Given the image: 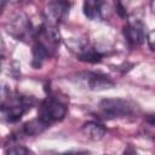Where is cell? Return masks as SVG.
Masks as SVG:
<instances>
[{
    "mask_svg": "<svg viewBox=\"0 0 155 155\" xmlns=\"http://www.w3.org/2000/svg\"><path fill=\"white\" fill-rule=\"evenodd\" d=\"M21 1H23V0H8V2H11V4H18Z\"/></svg>",
    "mask_w": 155,
    "mask_h": 155,
    "instance_id": "9a60e30c",
    "label": "cell"
},
{
    "mask_svg": "<svg viewBox=\"0 0 155 155\" xmlns=\"http://www.w3.org/2000/svg\"><path fill=\"white\" fill-rule=\"evenodd\" d=\"M50 125L46 124L44 120H41L39 116L36 119H33L28 122H25L23 125V128H22V132L25 134V136H38L40 133H42Z\"/></svg>",
    "mask_w": 155,
    "mask_h": 155,
    "instance_id": "9c48e42d",
    "label": "cell"
},
{
    "mask_svg": "<svg viewBox=\"0 0 155 155\" xmlns=\"http://www.w3.org/2000/svg\"><path fill=\"white\" fill-rule=\"evenodd\" d=\"M102 1L101 0H85L84 1V15L91 19V21H96L97 18H99L102 16Z\"/></svg>",
    "mask_w": 155,
    "mask_h": 155,
    "instance_id": "30bf717a",
    "label": "cell"
},
{
    "mask_svg": "<svg viewBox=\"0 0 155 155\" xmlns=\"http://www.w3.org/2000/svg\"><path fill=\"white\" fill-rule=\"evenodd\" d=\"M102 115L105 119L124 117L133 114L134 105L126 99L121 98H107L99 102L98 104Z\"/></svg>",
    "mask_w": 155,
    "mask_h": 155,
    "instance_id": "7a4b0ae2",
    "label": "cell"
},
{
    "mask_svg": "<svg viewBox=\"0 0 155 155\" xmlns=\"http://www.w3.org/2000/svg\"><path fill=\"white\" fill-rule=\"evenodd\" d=\"M34 39H35V42L39 44L50 57L56 52L57 47L59 46L61 34H59V30L57 29V25L45 23L35 33Z\"/></svg>",
    "mask_w": 155,
    "mask_h": 155,
    "instance_id": "3957f363",
    "label": "cell"
},
{
    "mask_svg": "<svg viewBox=\"0 0 155 155\" xmlns=\"http://www.w3.org/2000/svg\"><path fill=\"white\" fill-rule=\"evenodd\" d=\"M67 114V108L56 99L47 98L42 102L40 107L39 117L44 120L46 124L51 125L54 121H61Z\"/></svg>",
    "mask_w": 155,
    "mask_h": 155,
    "instance_id": "277c9868",
    "label": "cell"
},
{
    "mask_svg": "<svg viewBox=\"0 0 155 155\" xmlns=\"http://www.w3.org/2000/svg\"><path fill=\"white\" fill-rule=\"evenodd\" d=\"M7 2H8V0H0V13H1V11L4 10V7Z\"/></svg>",
    "mask_w": 155,
    "mask_h": 155,
    "instance_id": "5bb4252c",
    "label": "cell"
},
{
    "mask_svg": "<svg viewBox=\"0 0 155 155\" xmlns=\"http://www.w3.org/2000/svg\"><path fill=\"white\" fill-rule=\"evenodd\" d=\"M82 133L91 140H101L104 136H105V132L107 130L104 128L103 125L98 124V122H94V121H88L86 124H84L82 126Z\"/></svg>",
    "mask_w": 155,
    "mask_h": 155,
    "instance_id": "ba28073f",
    "label": "cell"
},
{
    "mask_svg": "<svg viewBox=\"0 0 155 155\" xmlns=\"http://www.w3.org/2000/svg\"><path fill=\"white\" fill-rule=\"evenodd\" d=\"M5 29L16 40H21L25 42L29 41L30 39H34L35 35L29 17L21 11L11 15L7 18L5 23Z\"/></svg>",
    "mask_w": 155,
    "mask_h": 155,
    "instance_id": "6da1fadb",
    "label": "cell"
},
{
    "mask_svg": "<svg viewBox=\"0 0 155 155\" xmlns=\"http://www.w3.org/2000/svg\"><path fill=\"white\" fill-rule=\"evenodd\" d=\"M65 12V2L52 1L46 8V22L47 24L57 25Z\"/></svg>",
    "mask_w": 155,
    "mask_h": 155,
    "instance_id": "52a82bcc",
    "label": "cell"
},
{
    "mask_svg": "<svg viewBox=\"0 0 155 155\" xmlns=\"http://www.w3.org/2000/svg\"><path fill=\"white\" fill-rule=\"evenodd\" d=\"M4 52H5V44H4L2 38L0 36V59L4 57Z\"/></svg>",
    "mask_w": 155,
    "mask_h": 155,
    "instance_id": "7c38bea8",
    "label": "cell"
},
{
    "mask_svg": "<svg viewBox=\"0 0 155 155\" xmlns=\"http://www.w3.org/2000/svg\"><path fill=\"white\" fill-rule=\"evenodd\" d=\"M78 78L91 91H104V90L113 88L115 86V84H114V81L111 79H109L105 75L97 74V73L88 71V73L80 74Z\"/></svg>",
    "mask_w": 155,
    "mask_h": 155,
    "instance_id": "5b68a950",
    "label": "cell"
},
{
    "mask_svg": "<svg viewBox=\"0 0 155 155\" xmlns=\"http://www.w3.org/2000/svg\"><path fill=\"white\" fill-rule=\"evenodd\" d=\"M6 154H16V155H23V154H30L31 150H29L28 148H25L24 145H13L10 148L5 149Z\"/></svg>",
    "mask_w": 155,
    "mask_h": 155,
    "instance_id": "8fae6325",
    "label": "cell"
},
{
    "mask_svg": "<svg viewBox=\"0 0 155 155\" xmlns=\"http://www.w3.org/2000/svg\"><path fill=\"white\" fill-rule=\"evenodd\" d=\"M148 40H149V47H150V50H154V48H153V31L149 34Z\"/></svg>",
    "mask_w": 155,
    "mask_h": 155,
    "instance_id": "4fadbf2b",
    "label": "cell"
},
{
    "mask_svg": "<svg viewBox=\"0 0 155 155\" xmlns=\"http://www.w3.org/2000/svg\"><path fill=\"white\" fill-rule=\"evenodd\" d=\"M56 1H59V2H65V0H56Z\"/></svg>",
    "mask_w": 155,
    "mask_h": 155,
    "instance_id": "2e32d148",
    "label": "cell"
},
{
    "mask_svg": "<svg viewBox=\"0 0 155 155\" xmlns=\"http://www.w3.org/2000/svg\"><path fill=\"white\" fill-rule=\"evenodd\" d=\"M124 35L132 46H139L145 40L144 25L137 18H130L127 25L124 28Z\"/></svg>",
    "mask_w": 155,
    "mask_h": 155,
    "instance_id": "8992f818",
    "label": "cell"
}]
</instances>
